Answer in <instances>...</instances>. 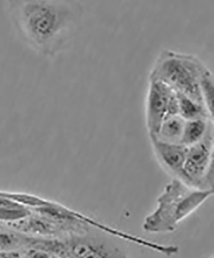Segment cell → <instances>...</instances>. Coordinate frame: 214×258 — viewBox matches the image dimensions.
<instances>
[{
    "label": "cell",
    "instance_id": "obj_1",
    "mask_svg": "<svg viewBox=\"0 0 214 258\" xmlns=\"http://www.w3.org/2000/svg\"><path fill=\"white\" fill-rule=\"evenodd\" d=\"M9 15L22 40L44 56H56L67 45L82 16L69 1L9 2Z\"/></svg>",
    "mask_w": 214,
    "mask_h": 258
},
{
    "label": "cell",
    "instance_id": "obj_2",
    "mask_svg": "<svg viewBox=\"0 0 214 258\" xmlns=\"http://www.w3.org/2000/svg\"><path fill=\"white\" fill-rule=\"evenodd\" d=\"M213 192L190 187L172 178L158 197L156 208L144 218L142 229L151 234L173 232L179 223L198 209Z\"/></svg>",
    "mask_w": 214,
    "mask_h": 258
},
{
    "label": "cell",
    "instance_id": "obj_3",
    "mask_svg": "<svg viewBox=\"0 0 214 258\" xmlns=\"http://www.w3.org/2000/svg\"><path fill=\"white\" fill-rule=\"evenodd\" d=\"M205 68L196 56L166 49L163 50L156 59L149 78L161 81L176 93L204 105L199 81Z\"/></svg>",
    "mask_w": 214,
    "mask_h": 258
},
{
    "label": "cell",
    "instance_id": "obj_4",
    "mask_svg": "<svg viewBox=\"0 0 214 258\" xmlns=\"http://www.w3.org/2000/svg\"><path fill=\"white\" fill-rule=\"evenodd\" d=\"M95 231L98 230L43 238L39 247L59 258H128L118 246Z\"/></svg>",
    "mask_w": 214,
    "mask_h": 258
},
{
    "label": "cell",
    "instance_id": "obj_5",
    "mask_svg": "<svg viewBox=\"0 0 214 258\" xmlns=\"http://www.w3.org/2000/svg\"><path fill=\"white\" fill-rule=\"evenodd\" d=\"M179 180L190 187L213 190V126L197 144L187 147Z\"/></svg>",
    "mask_w": 214,
    "mask_h": 258
},
{
    "label": "cell",
    "instance_id": "obj_6",
    "mask_svg": "<svg viewBox=\"0 0 214 258\" xmlns=\"http://www.w3.org/2000/svg\"><path fill=\"white\" fill-rule=\"evenodd\" d=\"M146 112L149 135L155 136L165 119L179 115L176 92L161 81L150 79Z\"/></svg>",
    "mask_w": 214,
    "mask_h": 258
},
{
    "label": "cell",
    "instance_id": "obj_7",
    "mask_svg": "<svg viewBox=\"0 0 214 258\" xmlns=\"http://www.w3.org/2000/svg\"><path fill=\"white\" fill-rule=\"evenodd\" d=\"M152 147L161 167L172 178L180 179L187 152V147L181 144L161 141L149 137Z\"/></svg>",
    "mask_w": 214,
    "mask_h": 258
},
{
    "label": "cell",
    "instance_id": "obj_8",
    "mask_svg": "<svg viewBox=\"0 0 214 258\" xmlns=\"http://www.w3.org/2000/svg\"><path fill=\"white\" fill-rule=\"evenodd\" d=\"M22 192L0 191V225L8 226L29 217L32 209L21 204Z\"/></svg>",
    "mask_w": 214,
    "mask_h": 258
},
{
    "label": "cell",
    "instance_id": "obj_9",
    "mask_svg": "<svg viewBox=\"0 0 214 258\" xmlns=\"http://www.w3.org/2000/svg\"><path fill=\"white\" fill-rule=\"evenodd\" d=\"M34 236L11 228L0 226V250L20 251L31 247Z\"/></svg>",
    "mask_w": 214,
    "mask_h": 258
},
{
    "label": "cell",
    "instance_id": "obj_10",
    "mask_svg": "<svg viewBox=\"0 0 214 258\" xmlns=\"http://www.w3.org/2000/svg\"><path fill=\"white\" fill-rule=\"evenodd\" d=\"M212 125L213 120L209 119L185 121L180 144L186 147L197 144L203 139Z\"/></svg>",
    "mask_w": 214,
    "mask_h": 258
},
{
    "label": "cell",
    "instance_id": "obj_11",
    "mask_svg": "<svg viewBox=\"0 0 214 258\" xmlns=\"http://www.w3.org/2000/svg\"><path fill=\"white\" fill-rule=\"evenodd\" d=\"M176 94L178 101L179 115L185 121L197 119H209L213 120L205 105L183 94Z\"/></svg>",
    "mask_w": 214,
    "mask_h": 258
},
{
    "label": "cell",
    "instance_id": "obj_12",
    "mask_svg": "<svg viewBox=\"0 0 214 258\" xmlns=\"http://www.w3.org/2000/svg\"><path fill=\"white\" fill-rule=\"evenodd\" d=\"M185 120L179 115L168 117L163 121L158 132L154 137L161 141L180 144Z\"/></svg>",
    "mask_w": 214,
    "mask_h": 258
},
{
    "label": "cell",
    "instance_id": "obj_13",
    "mask_svg": "<svg viewBox=\"0 0 214 258\" xmlns=\"http://www.w3.org/2000/svg\"><path fill=\"white\" fill-rule=\"evenodd\" d=\"M199 88L202 100L207 110L213 118L214 86L212 73L206 68L202 71L199 77Z\"/></svg>",
    "mask_w": 214,
    "mask_h": 258
},
{
    "label": "cell",
    "instance_id": "obj_14",
    "mask_svg": "<svg viewBox=\"0 0 214 258\" xmlns=\"http://www.w3.org/2000/svg\"><path fill=\"white\" fill-rule=\"evenodd\" d=\"M23 258H54L53 255L40 248L29 247L22 251Z\"/></svg>",
    "mask_w": 214,
    "mask_h": 258
},
{
    "label": "cell",
    "instance_id": "obj_15",
    "mask_svg": "<svg viewBox=\"0 0 214 258\" xmlns=\"http://www.w3.org/2000/svg\"><path fill=\"white\" fill-rule=\"evenodd\" d=\"M0 258H23L22 252L20 251H1Z\"/></svg>",
    "mask_w": 214,
    "mask_h": 258
},
{
    "label": "cell",
    "instance_id": "obj_16",
    "mask_svg": "<svg viewBox=\"0 0 214 258\" xmlns=\"http://www.w3.org/2000/svg\"><path fill=\"white\" fill-rule=\"evenodd\" d=\"M53 256H54V258H59V257H57L56 256H54V255H53Z\"/></svg>",
    "mask_w": 214,
    "mask_h": 258
},
{
    "label": "cell",
    "instance_id": "obj_17",
    "mask_svg": "<svg viewBox=\"0 0 214 258\" xmlns=\"http://www.w3.org/2000/svg\"><path fill=\"white\" fill-rule=\"evenodd\" d=\"M210 258H213V257L212 256V257H210Z\"/></svg>",
    "mask_w": 214,
    "mask_h": 258
},
{
    "label": "cell",
    "instance_id": "obj_18",
    "mask_svg": "<svg viewBox=\"0 0 214 258\" xmlns=\"http://www.w3.org/2000/svg\"><path fill=\"white\" fill-rule=\"evenodd\" d=\"M0 226H2V225H0Z\"/></svg>",
    "mask_w": 214,
    "mask_h": 258
}]
</instances>
